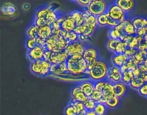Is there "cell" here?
I'll use <instances>...</instances> for the list:
<instances>
[{"label":"cell","instance_id":"obj_1","mask_svg":"<svg viewBox=\"0 0 147 115\" xmlns=\"http://www.w3.org/2000/svg\"><path fill=\"white\" fill-rule=\"evenodd\" d=\"M60 16L57 10L50 6H42L36 11L33 24L38 27L44 25L52 26Z\"/></svg>","mask_w":147,"mask_h":115},{"label":"cell","instance_id":"obj_2","mask_svg":"<svg viewBox=\"0 0 147 115\" xmlns=\"http://www.w3.org/2000/svg\"><path fill=\"white\" fill-rule=\"evenodd\" d=\"M66 64L68 72L74 75L85 74L88 70L87 62L83 55L75 54L69 57Z\"/></svg>","mask_w":147,"mask_h":115},{"label":"cell","instance_id":"obj_3","mask_svg":"<svg viewBox=\"0 0 147 115\" xmlns=\"http://www.w3.org/2000/svg\"><path fill=\"white\" fill-rule=\"evenodd\" d=\"M69 43L64 37L60 34H53L47 39L44 46L45 50H50L53 52H59L65 50Z\"/></svg>","mask_w":147,"mask_h":115},{"label":"cell","instance_id":"obj_4","mask_svg":"<svg viewBox=\"0 0 147 115\" xmlns=\"http://www.w3.org/2000/svg\"><path fill=\"white\" fill-rule=\"evenodd\" d=\"M108 64L104 60L99 58L95 66L88 70V76L94 81L106 80L109 68Z\"/></svg>","mask_w":147,"mask_h":115},{"label":"cell","instance_id":"obj_5","mask_svg":"<svg viewBox=\"0 0 147 115\" xmlns=\"http://www.w3.org/2000/svg\"><path fill=\"white\" fill-rule=\"evenodd\" d=\"M51 64L44 60L31 62L30 64V72L34 75L45 77L51 74Z\"/></svg>","mask_w":147,"mask_h":115},{"label":"cell","instance_id":"obj_6","mask_svg":"<svg viewBox=\"0 0 147 115\" xmlns=\"http://www.w3.org/2000/svg\"><path fill=\"white\" fill-rule=\"evenodd\" d=\"M108 5L109 4L105 1L93 0L91 1L86 9L91 14L98 17L107 12Z\"/></svg>","mask_w":147,"mask_h":115},{"label":"cell","instance_id":"obj_7","mask_svg":"<svg viewBox=\"0 0 147 115\" xmlns=\"http://www.w3.org/2000/svg\"><path fill=\"white\" fill-rule=\"evenodd\" d=\"M107 13L113 19L119 21L120 23L129 18L127 14L122 10V9L117 4L115 1L112 2L109 4Z\"/></svg>","mask_w":147,"mask_h":115},{"label":"cell","instance_id":"obj_8","mask_svg":"<svg viewBox=\"0 0 147 115\" xmlns=\"http://www.w3.org/2000/svg\"><path fill=\"white\" fill-rule=\"evenodd\" d=\"M83 57L87 64L88 70L92 68L99 59L98 50L92 46H87L83 54Z\"/></svg>","mask_w":147,"mask_h":115},{"label":"cell","instance_id":"obj_9","mask_svg":"<svg viewBox=\"0 0 147 115\" xmlns=\"http://www.w3.org/2000/svg\"><path fill=\"white\" fill-rule=\"evenodd\" d=\"M57 21L60 23L61 30L65 32L73 31L76 27V23L70 13L63 16L61 15Z\"/></svg>","mask_w":147,"mask_h":115},{"label":"cell","instance_id":"obj_10","mask_svg":"<svg viewBox=\"0 0 147 115\" xmlns=\"http://www.w3.org/2000/svg\"><path fill=\"white\" fill-rule=\"evenodd\" d=\"M86 47L87 46L84 42L78 40L74 42L69 43L65 50L67 51L69 57L75 54L83 55Z\"/></svg>","mask_w":147,"mask_h":115},{"label":"cell","instance_id":"obj_11","mask_svg":"<svg viewBox=\"0 0 147 115\" xmlns=\"http://www.w3.org/2000/svg\"><path fill=\"white\" fill-rule=\"evenodd\" d=\"M122 73L120 68L113 65H111L108 70L106 80L114 84L115 83L121 81Z\"/></svg>","mask_w":147,"mask_h":115},{"label":"cell","instance_id":"obj_12","mask_svg":"<svg viewBox=\"0 0 147 115\" xmlns=\"http://www.w3.org/2000/svg\"><path fill=\"white\" fill-rule=\"evenodd\" d=\"M45 49L40 45H37L32 49L27 50V57L30 62L44 59Z\"/></svg>","mask_w":147,"mask_h":115},{"label":"cell","instance_id":"obj_13","mask_svg":"<svg viewBox=\"0 0 147 115\" xmlns=\"http://www.w3.org/2000/svg\"><path fill=\"white\" fill-rule=\"evenodd\" d=\"M68 57L69 55L65 50L59 52L51 51L49 62L51 64H58L64 63L66 62Z\"/></svg>","mask_w":147,"mask_h":115},{"label":"cell","instance_id":"obj_14","mask_svg":"<svg viewBox=\"0 0 147 115\" xmlns=\"http://www.w3.org/2000/svg\"><path fill=\"white\" fill-rule=\"evenodd\" d=\"M71 96L72 97L71 101H80L83 103L89 98L83 92L79 84L72 87L71 90Z\"/></svg>","mask_w":147,"mask_h":115},{"label":"cell","instance_id":"obj_15","mask_svg":"<svg viewBox=\"0 0 147 115\" xmlns=\"http://www.w3.org/2000/svg\"><path fill=\"white\" fill-rule=\"evenodd\" d=\"M100 92L102 94V98L98 102L106 104L108 99L115 96L113 90V84L107 80L104 86L100 90Z\"/></svg>","mask_w":147,"mask_h":115},{"label":"cell","instance_id":"obj_16","mask_svg":"<svg viewBox=\"0 0 147 115\" xmlns=\"http://www.w3.org/2000/svg\"><path fill=\"white\" fill-rule=\"evenodd\" d=\"M79 85L84 94L88 97L91 96V95L95 90V81L91 80V79L82 81L79 84Z\"/></svg>","mask_w":147,"mask_h":115},{"label":"cell","instance_id":"obj_17","mask_svg":"<svg viewBox=\"0 0 147 115\" xmlns=\"http://www.w3.org/2000/svg\"><path fill=\"white\" fill-rule=\"evenodd\" d=\"M129 58L125 53H114L111 56L110 61L111 65L120 68L126 63Z\"/></svg>","mask_w":147,"mask_h":115},{"label":"cell","instance_id":"obj_18","mask_svg":"<svg viewBox=\"0 0 147 115\" xmlns=\"http://www.w3.org/2000/svg\"><path fill=\"white\" fill-rule=\"evenodd\" d=\"M123 26L122 34L123 35L135 36L136 35L137 30L131 22V18H127L124 21L121 22Z\"/></svg>","mask_w":147,"mask_h":115},{"label":"cell","instance_id":"obj_19","mask_svg":"<svg viewBox=\"0 0 147 115\" xmlns=\"http://www.w3.org/2000/svg\"><path fill=\"white\" fill-rule=\"evenodd\" d=\"M50 70L51 73L57 76H62L64 75L66 73H69L66 62L58 64H51Z\"/></svg>","mask_w":147,"mask_h":115},{"label":"cell","instance_id":"obj_20","mask_svg":"<svg viewBox=\"0 0 147 115\" xmlns=\"http://www.w3.org/2000/svg\"><path fill=\"white\" fill-rule=\"evenodd\" d=\"M53 35V30L51 26L44 25L38 27V37L46 41Z\"/></svg>","mask_w":147,"mask_h":115},{"label":"cell","instance_id":"obj_21","mask_svg":"<svg viewBox=\"0 0 147 115\" xmlns=\"http://www.w3.org/2000/svg\"><path fill=\"white\" fill-rule=\"evenodd\" d=\"M127 86L126 84H125L122 81L115 83L113 84V90L115 96L122 98L123 97L127 92Z\"/></svg>","mask_w":147,"mask_h":115},{"label":"cell","instance_id":"obj_22","mask_svg":"<svg viewBox=\"0 0 147 115\" xmlns=\"http://www.w3.org/2000/svg\"><path fill=\"white\" fill-rule=\"evenodd\" d=\"M115 2L122 10L127 14L135 6V2L132 0H118Z\"/></svg>","mask_w":147,"mask_h":115},{"label":"cell","instance_id":"obj_23","mask_svg":"<svg viewBox=\"0 0 147 115\" xmlns=\"http://www.w3.org/2000/svg\"><path fill=\"white\" fill-rule=\"evenodd\" d=\"M131 22L136 30L142 27H146L147 26V17L136 16L131 18Z\"/></svg>","mask_w":147,"mask_h":115},{"label":"cell","instance_id":"obj_24","mask_svg":"<svg viewBox=\"0 0 147 115\" xmlns=\"http://www.w3.org/2000/svg\"><path fill=\"white\" fill-rule=\"evenodd\" d=\"M16 6L10 2L5 3L1 7V11L6 15H13L16 12Z\"/></svg>","mask_w":147,"mask_h":115},{"label":"cell","instance_id":"obj_25","mask_svg":"<svg viewBox=\"0 0 147 115\" xmlns=\"http://www.w3.org/2000/svg\"><path fill=\"white\" fill-rule=\"evenodd\" d=\"M70 14L74 18L76 26H79L84 22L83 10H74L71 12Z\"/></svg>","mask_w":147,"mask_h":115},{"label":"cell","instance_id":"obj_26","mask_svg":"<svg viewBox=\"0 0 147 115\" xmlns=\"http://www.w3.org/2000/svg\"><path fill=\"white\" fill-rule=\"evenodd\" d=\"M60 34L63 35L68 43L75 42L76 41H78L79 39V35L77 34L74 31L65 32L61 30V31L60 32Z\"/></svg>","mask_w":147,"mask_h":115},{"label":"cell","instance_id":"obj_27","mask_svg":"<svg viewBox=\"0 0 147 115\" xmlns=\"http://www.w3.org/2000/svg\"><path fill=\"white\" fill-rule=\"evenodd\" d=\"M121 103V98L114 96V97L108 99L106 102V105L108 109H114L118 108Z\"/></svg>","mask_w":147,"mask_h":115},{"label":"cell","instance_id":"obj_28","mask_svg":"<svg viewBox=\"0 0 147 115\" xmlns=\"http://www.w3.org/2000/svg\"><path fill=\"white\" fill-rule=\"evenodd\" d=\"M144 83L145 80L142 77L140 76L134 77L130 82L129 86L134 89L138 90L141 86L144 85Z\"/></svg>","mask_w":147,"mask_h":115},{"label":"cell","instance_id":"obj_29","mask_svg":"<svg viewBox=\"0 0 147 115\" xmlns=\"http://www.w3.org/2000/svg\"><path fill=\"white\" fill-rule=\"evenodd\" d=\"M134 77V75L133 70H129L122 73L121 81L123 82L125 84H126V85L129 86L130 82L131 81V80Z\"/></svg>","mask_w":147,"mask_h":115},{"label":"cell","instance_id":"obj_30","mask_svg":"<svg viewBox=\"0 0 147 115\" xmlns=\"http://www.w3.org/2000/svg\"><path fill=\"white\" fill-rule=\"evenodd\" d=\"M122 34L116 27L110 28L108 31L109 38L113 39H120Z\"/></svg>","mask_w":147,"mask_h":115},{"label":"cell","instance_id":"obj_31","mask_svg":"<svg viewBox=\"0 0 147 115\" xmlns=\"http://www.w3.org/2000/svg\"><path fill=\"white\" fill-rule=\"evenodd\" d=\"M38 27L34 24L30 26L26 31L27 37L32 38H38Z\"/></svg>","mask_w":147,"mask_h":115},{"label":"cell","instance_id":"obj_32","mask_svg":"<svg viewBox=\"0 0 147 115\" xmlns=\"http://www.w3.org/2000/svg\"><path fill=\"white\" fill-rule=\"evenodd\" d=\"M108 108L105 104L97 102L94 108V110L97 115H105L107 113Z\"/></svg>","mask_w":147,"mask_h":115},{"label":"cell","instance_id":"obj_33","mask_svg":"<svg viewBox=\"0 0 147 115\" xmlns=\"http://www.w3.org/2000/svg\"><path fill=\"white\" fill-rule=\"evenodd\" d=\"M71 102L75 106L78 114H82L85 115L87 112V110L85 108L84 104L83 102H80V101H71Z\"/></svg>","mask_w":147,"mask_h":115},{"label":"cell","instance_id":"obj_34","mask_svg":"<svg viewBox=\"0 0 147 115\" xmlns=\"http://www.w3.org/2000/svg\"><path fill=\"white\" fill-rule=\"evenodd\" d=\"M121 41V39H113L109 38L106 43V46L109 50L113 52V54L115 53V49L117 45Z\"/></svg>","mask_w":147,"mask_h":115},{"label":"cell","instance_id":"obj_35","mask_svg":"<svg viewBox=\"0 0 147 115\" xmlns=\"http://www.w3.org/2000/svg\"><path fill=\"white\" fill-rule=\"evenodd\" d=\"M39 45L37 38H27L25 41V46L27 48V50H30L36 47V46Z\"/></svg>","mask_w":147,"mask_h":115},{"label":"cell","instance_id":"obj_36","mask_svg":"<svg viewBox=\"0 0 147 115\" xmlns=\"http://www.w3.org/2000/svg\"><path fill=\"white\" fill-rule=\"evenodd\" d=\"M64 115H76L78 114L75 106L71 102L65 106L64 110Z\"/></svg>","mask_w":147,"mask_h":115},{"label":"cell","instance_id":"obj_37","mask_svg":"<svg viewBox=\"0 0 147 115\" xmlns=\"http://www.w3.org/2000/svg\"><path fill=\"white\" fill-rule=\"evenodd\" d=\"M97 18V24L99 26H107V13L103 14L98 17Z\"/></svg>","mask_w":147,"mask_h":115},{"label":"cell","instance_id":"obj_38","mask_svg":"<svg viewBox=\"0 0 147 115\" xmlns=\"http://www.w3.org/2000/svg\"><path fill=\"white\" fill-rule=\"evenodd\" d=\"M96 103V102H95V101H94L93 100L89 97V98L86 102H84V104L85 108L87 110H94Z\"/></svg>","mask_w":147,"mask_h":115},{"label":"cell","instance_id":"obj_39","mask_svg":"<svg viewBox=\"0 0 147 115\" xmlns=\"http://www.w3.org/2000/svg\"><path fill=\"white\" fill-rule=\"evenodd\" d=\"M90 98L95 101V102H98L102 98V94L100 92L95 90V91L92 93Z\"/></svg>","mask_w":147,"mask_h":115},{"label":"cell","instance_id":"obj_40","mask_svg":"<svg viewBox=\"0 0 147 115\" xmlns=\"http://www.w3.org/2000/svg\"><path fill=\"white\" fill-rule=\"evenodd\" d=\"M106 13L107 14V26L110 27V28L114 27L117 26V25H118L120 23V22L119 21L113 19L109 15V14L107 12H106Z\"/></svg>","mask_w":147,"mask_h":115},{"label":"cell","instance_id":"obj_41","mask_svg":"<svg viewBox=\"0 0 147 115\" xmlns=\"http://www.w3.org/2000/svg\"><path fill=\"white\" fill-rule=\"evenodd\" d=\"M138 93L142 96L146 98L147 97V82L144 83L142 86H141L139 89L137 90Z\"/></svg>","mask_w":147,"mask_h":115},{"label":"cell","instance_id":"obj_42","mask_svg":"<svg viewBox=\"0 0 147 115\" xmlns=\"http://www.w3.org/2000/svg\"><path fill=\"white\" fill-rule=\"evenodd\" d=\"M136 49H133V48H130V47H128L125 52L124 53L129 58H130V57H132L134 55V54L136 53Z\"/></svg>","mask_w":147,"mask_h":115},{"label":"cell","instance_id":"obj_43","mask_svg":"<svg viewBox=\"0 0 147 115\" xmlns=\"http://www.w3.org/2000/svg\"><path fill=\"white\" fill-rule=\"evenodd\" d=\"M146 33H147V30H146V27H142V28L137 30L136 35L144 37Z\"/></svg>","mask_w":147,"mask_h":115},{"label":"cell","instance_id":"obj_44","mask_svg":"<svg viewBox=\"0 0 147 115\" xmlns=\"http://www.w3.org/2000/svg\"><path fill=\"white\" fill-rule=\"evenodd\" d=\"M91 0H78V1H77L78 3L80 5H81L82 6H83L84 7V8L87 7V6H88V5L91 2Z\"/></svg>","mask_w":147,"mask_h":115},{"label":"cell","instance_id":"obj_45","mask_svg":"<svg viewBox=\"0 0 147 115\" xmlns=\"http://www.w3.org/2000/svg\"><path fill=\"white\" fill-rule=\"evenodd\" d=\"M85 115H97V114L96 113L94 110H87Z\"/></svg>","mask_w":147,"mask_h":115},{"label":"cell","instance_id":"obj_46","mask_svg":"<svg viewBox=\"0 0 147 115\" xmlns=\"http://www.w3.org/2000/svg\"><path fill=\"white\" fill-rule=\"evenodd\" d=\"M144 40L146 41V42H147V33L145 34V35L144 37Z\"/></svg>","mask_w":147,"mask_h":115},{"label":"cell","instance_id":"obj_47","mask_svg":"<svg viewBox=\"0 0 147 115\" xmlns=\"http://www.w3.org/2000/svg\"><path fill=\"white\" fill-rule=\"evenodd\" d=\"M76 115H84V114H77Z\"/></svg>","mask_w":147,"mask_h":115},{"label":"cell","instance_id":"obj_48","mask_svg":"<svg viewBox=\"0 0 147 115\" xmlns=\"http://www.w3.org/2000/svg\"><path fill=\"white\" fill-rule=\"evenodd\" d=\"M146 30H147V26H146Z\"/></svg>","mask_w":147,"mask_h":115},{"label":"cell","instance_id":"obj_49","mask_svg":"<svg viewBox=\"0 0 147 115\" xmlns=\"http://www.w3.org/2000/svg\"><path fill=\"white\" fill-rule=\"evenodd\" d=\"M146 98H147V97H146Z\"/></svg>","mask_w":147,"mask_h":115}]
</instances>
